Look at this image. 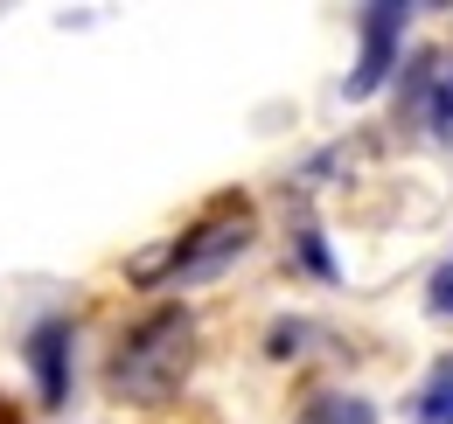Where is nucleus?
<instances>
[{
    "label": "nucleus",
    "instance_id": "9",
    "mask_svg": "<svg viewBox=\"0 0 453 424\" xmlns=\"http://www.w3.org/2000/svg\"><path fill=\"white\" fill-rule=\"evenodd\" d=\"M433 314H453V258H447V271L433 278Z\"/></svg>",
    "mask_w": 453,
    "mask_h": 424
},
{
    "label": "nucleus",
    "instance_id": "8",
    "mask_svg": "<svg viewBox=\"0 0 453 424\" xmlns=\"http://www.w3.org/2000/svg\"><path fill=\"white\" fill-rule=\"evenodd\" d=\"M426 125H433V132H453V77H440V98L426 111Z\"/></svg>",
    "mask_w": 453,
    "mask_h": 424
},
{
    "label": "nucleus",
    "instance_id": "7",
    "mask_svg": "<svg viewBox=\"0 0 453 424\" xmlns=\"http://www.w3.org/2000/svg\"><path fill=\"white\" fill-rule=\"evenodd\" d=\"M300 341H314V327H307V320H280V327H273V348H265V355H300Z\"/></svg>",
    "mask_w": 453,
    "mask_h": 424
},
{
    "label": "nucleus",
    "instance_id": "5",
    "mask_svg": "<svg viewBox=\"0 0 453 424\" xmlns=\"http://www.w3.org/2000/svg\"><path fill=\"white\" fill-rule=\"evenodd\" d=\"M411 418H418V424H447L453 418V362L433 369V382H426V390H418V404H411Z\"/></svg>",
    "mask_w": 453,
    "mask_h": 424
},
{
    "label": "nucleus",
    "instance_id": "4",
    "mask_svg": "<svg viewBox=\"0 0 453 424\" xmlns=\"http://www.w3.org/2000/svg\"><path fill=\"white\" fill-rule=\"evenodd\" d=\"M28 369H35V390H42V404L63 411V397H70V320H35V334H28Z\"/></svg>",
    "mask_w": 453,
    "mask_h": 424
},
{
    "label": "nucleus",
    "instance_id": "3",
    "mask_svg": "<svg viewBox=\"0 0 453 424\" xmlns=\"http://www.w3.org/2000/svg\"><path fill=\"white\" fill-rule=\"evenodd\" d=\"M404 21H411V7H397V0H377V7H363V56H356V70H349V98H370L384 77L397 70V49H404Z\"/></svg>",
    "mask_w": 453,
    "mask_h": 424
},
{
    "label": "nucleus",
    "instance_id": "2",
    "mask_svg": "<svg viewBox=\"0 0 453 424\" xmlns=\"http://www.w3.org/2000/svg\"><path fill=\"white\" fill-rule=\"evenodd\" d=\"M244 244H251V216H244V209H217L203 230H188V237L174 244L161 271L181 278V285H196V278H217L230 258H244Z\"/></svg>",
    "mask_w": 453,
    "mask_h": 424
},
{
    "label": "nucleus",
    "instance_id": "10",
    "mask_svg": "<svg viewBox=\"0 0 453 424\" xmlns=\"http://www.w3.org/2000/svg\"><path fill=\"white\" fill-rule=\"evenodd\" d=\"M447 424H453V418H447Z\"/></svg>",
    "mask_w": 453,
    "mask_h": 424
},
{
    "label": "nucleus",
    "instance_id": "1",
    "mask_svg": "<svg viewBox=\"0 0 453 424\" xmlns=\"http://www.w3.org/2000/svg\"><path fill=\"white\" fill-rule=\"evenodd\" d=\"M196 362V320L188 307H154L126 341H119L112 369H105V390L126 397V404H168L181 390V375Z\"/></svg>",
    "mask_w": 453,
    "mask_h": 424
},
{
    "label": "nucleus",
    "instance_id": "6",
    "mask_svg": "<svg viewBox=\"0 0 453 424\" xmlns=\"http://www.w3.org/2000/svg\"><path fill=\"white\" fill-rule=\"evenodd\" d=\"M300 424H377V411H370L363 397H314Z\"/></svg>",
    "mask_w": 453,
    "mask_h": 424
}]
</instances>
